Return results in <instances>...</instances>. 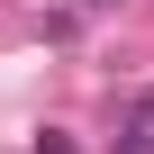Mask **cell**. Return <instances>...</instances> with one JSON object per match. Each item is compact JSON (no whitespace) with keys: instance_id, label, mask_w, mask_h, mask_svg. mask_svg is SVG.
<instances>
[{"instance_id":"3","label":"cell","mask_w":154,"mask_h":154,"mask_svg":"<svg viewBox=\"0 0 154 154\" xmlns=\"http://www.w3.org/2000/svg\"><path fill=\"white\" fill-rule=\"evenodd\" d=\"M136 127H154V91H136Z\"/></svg>"},{"instance_id":"2","label":"cell","mask_w":154,"mask_h":154,"mask_svg":"<svg viewBox=\"0 0 154 154\" xmlns=\"http://www.w3.org/2000/svg\"><path fill=\"white\" fill-rule=\"evenodd\" d=\"M36 154H72V136H54V127H45V136H36Z\"/></svg>"},{"instance_id":"4","label":"cell","mask_w":154,"mask_h":154,"mask_svg":"<svg viewBox=\"0 0 154 154\" xmlns=\"http://www.w3.org/2000/svg\"><path fill=\"white\" fill-rule=\"evenodd\" d=\"M82 9H109V0H82Z\"/></svg>"},{"instance_id":"1","label":"cell","mask_w":154,"mask_h":154,"mask_svg":"<svg viewBox=\"0 0 154 154\" xmlns=\"http://www.w3.org/2000/svg\"><path fill=\"white\" fill-rule=\"evenodd\" d=\"M118 154H154V127H136V118H127V136H118Z\"/></svg>"}]
</instances>
